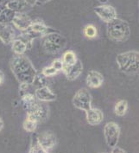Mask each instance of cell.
<instances>
[{
    "label": "cell",
    "mask_w": 139,
    "mask_h": 153,
    "mask_svg": "<svg viewBox=\"0 0 139 153\" xmlns=\"http://www.w3.org/2000/svg\"><path fill=\"white\" fill-rule=\"evenodd\" d=\"M25 2L30 5V6H33V5H35V3H36V0H24Z\"/></svg>",
    "instance_id": "4dcf8cb0"
},
{
    "label": "cell",
    "mask_w": 139,
    "mask_h": 153,
    "mask_svg": "<svg viewBox=\"0 0 139 153\" xmlns=\"http://www.w3.org/2000/svg\"><path fill=\"white\" fill-rule=\"evenodd\" d=\"M11 47H12V50L16 55H24L27 50L26 45L22 41L17 38L11 42Z\"/></svg>",
    "instance_id": "7402d4cb"
},
{
    "label": "cell",
    "mask_w": 139,
    "mask_h": 153,
    "mask_svg": "<svg viewBox=\"0 0 139 153\" xmlns=\"http://www.w3.org/2000/svg\"><path fill=\"white\" fill-rule=\"evenodd\" d=\"M41 73H42L46 77H50V76H54V75H55V74L58 73V71L57 70H55L52 66H49V67H46V68H44Z\"/></svg>",
    "instance_id": "4316f807"
},
{
    "label": "cell",
    "mask_w": 139,
    "mask_h": 153,
    "mask_svg": "<svg viewBox=\"0 0 139 153\" xmlns=\"http://www.w3.org/2000/svg\"><path fill=\"white\" fill-rule=\"evenodd\" d=\"M9 1H11V0H9Z\"/></svg>",
    "instance_id": "f35d334b"
},
{
    "label": "cell",
    "mask_w": 139,
    "mask_h": 153,
    "mask_svg": "<svg viewBox=\"0 0 139 153\" xmlns=\"http://www.w3.org/2000/svg\"><path fill=\"white\" fill-rule=\"evenodd\" d=\"M111 153H127L123 149L120 148V147H118V146H115L112 148V151Z\"/></svg>",
    "instance_id": "f1b7e54d"
},
{
    "label": "cell",
    "mask_w": 139,
    "mask_h": 153,
    "mask_svg": "<svg viewBox=\"0 0 139 153\" xmlns=\"http://www.w3.org/2000/svg\"><path fill=\"white\" fill-rule=\"evenodd\" d=\"M94 12L99 16L101 20L106 23H109L117 17V11L113 6L102 4L94 8Z\"/></svg>",
    "instance_id": "30bf717a"
},
{
    "label": "cell",
    "mask_w": 139,
    "mask_h": 153,
    "mask_svg": "<svg viewBox=\"0 0 139 153\" xmlns=\"http://www.w3.org/2000/svg\"><path fill=\"white\" fill-rule=\"evenodd\" d=\"M106 31L110 40L115 42H126L131 36V28L129 24L118 17L107 23Z\"/></svg>",
    "instance_id": "7a4b0ae2"
},
{
    "label": "cell",
    "mask_w": 139,
    "mask_h": 153,
    "mask_svg": "<svg viewBox=\"0 0 139 153\" xmlns=\"http://www.w3.org/2000/svg\"><path fill=\"white\" fill-rule=\"evenodd\" d=\"M98 1H99V2H100L101 4H106V3L108 0H98Z\"/></svg>",
    "instance_id": "74e56055"
},
{
    "label": "cell",
    "mask_w": 139,
    "mask_h": 153,
    "mask_svg": "<svg viewBox=\"0 0 139 153\" xmlns=\"http://www.w3.org/2000/svg\"><path fill=\"white\" fill-rule=\"evenodd\" d=\"M15 15H16L15 11L6 8L5 6V8L0 13V24H11Z\"/></svg>",
    "instance_id": "d6986e66"
},
{
    "label": "cell",
    "mask_w": 139,
    "mask_h": 153,
    "mask_svg": "<svg viewBox=\"0 0 139 153\" xmlns=\"http://www.w3.org/2000/svg\"><path fill=\"white\" fill-rule=\"evenodd\" d=\"M4 8H5V4H0V13L3 11V10Z\"/></svg>",
    "instance_id": "d590c367"
},
{
    "label": "cell",
    "mask_w": 139,
    "mask_h": 153,
    "mask_svg": "<svg viewBox=\"0 0 139 153\" xmlns=\"http://www.w3.org/2000/svg\"><path fill=\"white\" fill-rule=\"evenodd\" d=\"M51 66H52L55 70H57L58 72H59V71H62L64 64H63V62H62L61 59H55V60H54V61H53V62H52Z\"/></svg>",
    "instance_id": "83f0119b"
},
{
    "label": "cell",
    "mask_w": 139,
    "mask_h": 153,
    "mask_svg": "<svg viewBox=\"0 0 139 153\" xmlns=\"http://www.w3.org/2000/svg\"><path fill=\"white\" fill-rule=\"evenodd\" d=\"M49 117V107L37 101L27 112V118L36 123L46 120Z\"/></svg>",
    "instance_id": "52a82bcc"
},
{
    "label": "cell",
    "mask_w": 139,
    "mask_h": 153,
    "mask_svg": "<svg viewBox=\"0 0 139 153\" xmlns=\"http://www.w3.org/2000/svg\"><path fill=\"white\" fill-rule=\"evenodd\" d=\"M73 105L83 111H87L92 107V96L89 91L86 88H81L73 98Z\"/></svg>",
    "instance_id": "8992f818"
},
{
    "label": "cell",
    "mask_w": 139,
    "mask_h": 153,
    "mask_svg": "<svg viewBox=\"0 0 139 153\" xmlns=\"http://www.w3.org/2000/svg\"><path fill=\"white\" fill-rule=\"evenodd\" d=\"M37 125L38 123H36L35 121H33L28 118H26V120L23 124V126H24V129L28 131V132H34L36 128H37Z\"/></svg>",
    "instance_id": "d4e9b609"
},
{
    "label": "cell",
    "mask_w": 139,
    "mask_h": 153,
    "mask_svg": "<svg viewBox=\"0 0 139 153\" xmlns=\"http://www.w3.org/2000/svg\"><path fill=\"white\" fill-rule=\"evenodd\" d=\"M31 86L35 90L40 88L46 87L47 86V77L42 73H36L32 83H31Z\"/></svg>",
    "instance_id": "ffe728a7"
},
{
    "label": "cell",
    "mask_w": 139,
    "mask_h": 153,
    "mask_svg": "<svg viewBox=\"0 0 139 153\" xmlns=\"http://www.w3.org/2000/svg\"><path fill=\"white\" fill-rule=\"evenodd\" d=\"M5 6L6 8L15 11L16 13H18V12H24L30 5L24 0H11V1H8L5 4Z\"/></svg>",
    "instance_id": "e0dca14e"
},
{
    "label": "cell",
    "mask_w": 139,
    "mask_h": 153,
    "mask_svg": "<svg viewBox=\"0 0 139 153\" xmlns=\"http://www.w3.org/2000/svg\"><path fill=\"white\" fill-rule=\"evenodd\" d=\"M35 96L37 100L42 102H49L56 100V94H55L48 86L35 89Z\"/></svg>",
    "instance_id": "5bb4252c"
},
{
    "label": "cell",
    "mask_w": 139,
    "mask_h": 153,
    "mask_svg": "<svg viewBox=\"0 0 139 153\" xmlns=\"http://www.w3.org/2000/svg\"><path fill=\"white\" fill-rule=\"evenodd\" d=\"M138 52L135 50L118 55L116 61L119 69L126 74H137L138 72Z\"/></svg>",
    "instance_id": "3957f363"
},
{
    "label": "cell",
    "mask_w": 139,
    "mask_h": 153,
    "mask_svg": "<svg viewBox=\"0 0 139 153\" xmlns=\"http://www.w3.org/2000/svg\"><path fill=\"white\" fill-rule=\"evenodd\" d=\"M86 113L87 123L91 126H98L104 120V114L100 109L91 107L90 109L86 111Z\"/></svg>",
    "instance_id": "9a60e30c"
},
{
    "label": "cell",
    "mask_w": 139,
    "mask_h": 153,
    "mask_svg": "<svg viewBox=\"0 0 139 153\" xmlns=\"http://www.w3.org/2000/svg\"><path fill=\"white\" fill-rule=\"evenodd\" d=\"M49 1H50V0H36L35 4L36 5H41V4H45V3H47Z\"/></svg>",
    "instance_id": "1f68e13d"
},
{
    "label": "cell",
    "mask_w": 139,
    "mask_h": 153,
    "mask_svg": "<svg viewBox=\"0 0 139 153\" xmlns=\"http://www.w3.org/2000/svg\"><path fill=\"white\" fill-rule=\"evenodd\" d=\"M4 81V74L0 70V86L3 84Z\"/></svg>",
    "instance_id": "d6a6232c"
},
{
    "label": "cell",
    "mask_w": 139,
    "mask_h": 153,
    "mask_svg": "<svg viewBox=\"0 0 139 153\" xmlns=\"http://www.w3.org/2000/svg\"><path fill=\"white\" fill-rule=\"evenodd\" d=\"M101 153H105V152H101Z\"/></svg>",
    "instance_id": "ab89813d"
},
{
    "label": "cell",
    "mask_w": 139,
    "mask_h": 153,
    "mask_svg": "<svg viewBox=\"0 0 139 153\" xmlns=\"http://www.w3.org/2000/svg\"><path fill=\"white\" fill-rule=\"evenodd\" d=\"M9 0H0V4H5Z\"/></svg>",
    "instance_id": "8d00e7d4"
},
{
    "label": "cell",
    "mask_w": 139,
    "mask_h": 153,
    "mask_svg": "<svg viewBox=\"0 0 139 153\" xmlns=\"http://www.w3.org/2000/svg\"><path fill=\"white\" fill-rule=\"evenodd\" d=\"M128 110V102L125 100H121L115 105L114 113L118 116H123Z\"/></svg>",
    "instance_id": "603a6c76"
},
{
    "label": "cell",
    "mask_w": 139,
    "mask_h": 153,
    "mask_svg": "<svg viewBox=\"0 0 139 153\" xmlns=\"http://www.w3.org/2000/svg\"><path fill=\"white\" fill-rule=\"evenodd\" d=\"M84 34L87 38H94L98 35V30L97 28L92 24L87 25L84 29Z\"/></svg>",
    "instance_id": "484cf974"
},
{
    "label": "cell",
    "mask_w": 139,
    "mask_h": 153,
    "mask_svg": "<svg viewBox=\"0 0 139 153\" xmlns=\"http://www.w3.org/2000/svg\"><path fill=\"white\" fill-rule=\"evenodd\" d=\"M83 70V65L81 62L78 59L77 62L72 66H63L62 72L65 74L66 77L69 81H74L76 80L81 74Z\"/></svg>",
    "instance_id": "4fadbf2b"
},
{
    "label": "cell",
    "mask_w": 139,
    "mask_h": 153,
    "mask_svg": "<svg viewBox=\"0 0 139 153\" xmlns=\"http://www.w3.org/2000/svg\"><path fill=\"white\" fill-rule=\"evenodd\" d=\"M26 32H28L33 38L35 39V37H40V36H47L51 33L58 32L55 30L48 27L47 25L41 23V22H34L33 21L32 24L30 25V27L26 30Z\"/></svg>",
    "instance_id": "ba28073f"
},
{
    "label": "cell",
    "mask_w": 139,
    "mask_h": 153,
    "mask_svg": "<svg viewBox=\"0 0 139 153\" xmlns=\"http://www.w3.org/2000/svg\"><path fill=\"white\" fill-rule=\"evenodd\" d=\"M10 66L19 83L31 84L37 73L31 62L24 55H15L10 60Z\"/></svg>",
    "instance_id": "6da1fadb"
},
{
    "label": "cell",
    "mask_w": 139,
    "mask_h": 153,
    "mask_svg": "<svg viewBox=\"0 0 139 153\" xmlns=\"http://www.w3.org/2000/svg\"><path fill=\"white\" fill-rule=\"evenodd\" d=\"M104 136L106 145L113 148L117 146L120 136V127L115 122H108L104 127Z\"/></svg>",
    "instance_id": "5b68a950"
},
{
    "label": "cell",
    "mask_w": 139,
    "mask_h": 153,
    "mask_svg": "<svg viewBox=\"0 0 139 153\" xmlns=\"http://www.w3.org/2000/svg\"><path fill=\"white\" fill-rule=\"evenodd\" d=\"M32 23V19L24 12L16 13V15H15L12 22H11L13 26L22 32L26 31L30 27Z\"/></svg>",
    "instance_id": "8fae6325"
},
{
    "label": "cell",
    "mask_w": 139,
    "mask_h": 153,
    "mask_svg": "<svg viewBox=\"0 0 139 153\" xmlns=\"http://www.w3.org/2000/svg\"><path fill=\"white\" fill-rule=\"evenodd\" d=\"M3 127H4V121L0 118V131L3 129Z\"/></svg>",
    "instance_id": "e575fe53"
},
{
    "label": "cell",
    "mask_w": 139,
    "mask_h": 153,
    "mask_svg": "<svg viewBox=\"0 0 139 153\" xmlns=\"http://www.w3.org/2000/svg\"><path fill=\"white\" fill-rule=\"evenodd\" d=\"M14 26L10 24H0V40L4 44H10L16 39Z\"/></svg>",
    "instance_id": "7c38bea8"
},
{
    "label": "cell",
    "mask_w": 139,
    "mask_h": 153,
    "mask_svg": "<svg viewBox=\"0 0 139 153\" xmlns=\"http://www.w3.org/2000/svg\"><path fill=\"white\" fill-rule=\"evenodd\" d=\"M36 102L37 100L35 96V93H29L21 96V103L26 112H28Z\"/></svg>",
    "instance_id": "ac0fdd59"
},
{
    "label": "cell",
    "mask_w": 139,
    "mask_h": 153,
    "mask_svg": "<svg viewBox=\"0 0 139 153\" xmlns=\"http://www.w3.org/2000/svg\"><path fill=\"white\" fill-rule=\"evenodd\" d=\"M36 142L41 148H43L46 151H49L55 146L57 139H56V136L52 131H46L40 133L37 136Z\"/></svg>",
    "instance_id": "9c48e42d"
},
{
    "label": "cell",
    "mask_w": 139,
    "mask_h": 153,
    "mask_svg": "<svg viewBox=\"0 0 139 153\" xmlns=\"http://www.w3.org/2000/svg\"><path fill=\"white\" fill-rule=\"evenodd\" d=\"M104 82V77L102 74L98 71L92 70L88 73L87 77V84L91 88H98Z\"/></svg>",
    "instance_id": "2e32d148"
},
{
    "label": "cell",
    "mask_w": 139,
    "mask_h": 153,
    "mask_svg": "<svg viewBox=\"0 0 139 153\" xmlns=\"http://www.w3.org/2000/svg\"><path fill=\"white\" fill-rule=\"evenodd\" d=\"M29 153H37V151H36V149H35V145H33L32 147L30 148V150Z\"/></svg>",
    "instance_id": "836d02e7"
},
{
    "label": "cell",
    "mask_w": 139,
    "mask_h": 153,
    "mask_svg": "<svg viewBox=\"0 0 139 153\" xmlns=\"http://www.w3.org/2000/svg\"><path fill=\"white\" fill-rule=\"evenodd\" d=\"M16 38L22 41V42L24 43L25 45H26L27 49H30L31 47H32L33 40H34V38H33L32 36H30V35L28 32H26V31H23V32L21 33L19 36H16Z\"/></svg>",
    "instance_id": "cb8c5ba5"
},
{
    "label": "cell",
    "mask_w": 139,
    "mask_h": 153,
    "mask_svg": "<svg viewBox=\"0 0 139 153\" xmlns=\"http://www.w3.org/2000/svg\"><path fill=\"white\" fill-rule=\"evenodd\" d=\"M35 149H36V151H37V153H49V151H46V150H44L43 148H41V146L37 144V142H36V144L35 145Z\"/></svg>",
    "instance_id": "f546056e"
},
{
    "label": "cell",
    "mask_w": 139,
    "mask_h": 153,
    "mask_svg": "<svg viewBox=\"0 0 139 153\" xmlns=\"http://www.w3.org/2000/svg\"><path fill=\"white\" fill-rule=\"evenodd\" d=\"M77 60H78V58L76 56L75 53L72 50L66 51L65 53L63 54L62 59H61L63 64L65 66H72L77 62Z\"/></svg>",
    "instance_id": "44dd1931"
},
{
    "label": "cell",
    "mask_w": 139,
    "mask_h": 153,
    "mask_svg": "<svg viewBox=\"0 0 139 153\" xmlns=\"http://www.w3.org/2000/svg\"><path fill=\"white\" fill-rule=\"evenodd\" d=\"M67 44L66 38L59 32L49 34L43 36L41 47L42 49L50 55L57 54L65 48Z\"/></svg>",
    "instance_id": "277c9868"
}]
</instances>
